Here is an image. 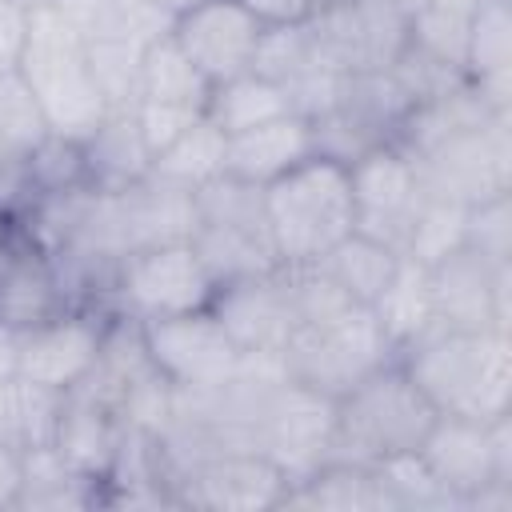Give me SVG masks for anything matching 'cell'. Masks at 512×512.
Instances as JSON below:
<instances>
[{
    "label": "cell",
    "instance_id": "1",
    "mask_svg": "<svg viewBox=\"0 0 512 512\" xmlns=\"http://www.w3.org/2000/svg\"><path fill=\"white\" fill-rule=\"evenodd\" d=\"M440 416L500 420L512 412V340L508 332L432 328L396 356Z\"/></svg>",
    "mask_w": 512,
    "mask_h": 512
},
{
    "label": "cell",
    "instance_id": "2",
    "mask_svg": "<svg viewBox=\"0 0 512 512\" xmlns=\"http://www.w3.org/2000/svg\"><path fill=\"white\" fill-rule=\"evenodd\" d=\"M264 224L280 268L320 264L348 232H356L348 164L316 152L264 184Z\"/></svg>",
    "mask_w": 512,
    "mask_h": 512
},
{
    "label": "cell",
    "instance_id": "3",
    "mask_svg": "<svg viewBox=\"0 0 512 512\" xmlns=\"http://www.w3.org/2000/svg\"><path fill=\"white\" fill-rule=\"evenodd\" d=\"M16 68L32 88L52 136L84 144L108 116V104L96 88L84 44L44 0L28 4V44Z\"/></svg>",
    "mask_w": 512,
    "mask_h": 512
},
{
    "label": "cell",
    "instance_id": "4",
    "mask_svg": "<svg viewBox=\"0 0 512 512\" xmlns=\"http://www.w3.org/2000/svg\"><path fill=\"white\" fill-rule=\"evenodd\" d=\"M436 408L412 384L400 360L376 368L356 388L336 400V444L332 456L380 464L400 452H420L428 428L436 424Z\"/></svg>",
    "mask_w": 512,
    "mask_h": 512
},
{
    "label": "cell",
    "instance_id": "5",
    "mask_svg": "<svg viewBox=\"0 0 512 512\" xmlns=\"http://www.w3.org/2000/svg\"><path fill=\"white\" fill-rule=\"evenodd\" d=\"M392 360H396V352L384 340L372 308H364V304H356L332 320H320V324H296L280 352L288 380L316 388L332 400H340L348 388H356L364 376H372L376 368H384Z\"/></svg>",
    "mask_w": 512,
    "mask_h": 512
},
{
    "label": "cell",
    "instance_id": "6",
    "mask_svg": "<svg viewBox=\"0 0 512 512\" xmlns=\"http://www.w3.org/2000/svg\"><path fill=\"white\" fill-rule=\"evenodd\" d=\"M112 296L124 320L144 324V320L212 308L216 280L204 268L192 240H164V244L136 248L116 264Z\"/></svg>",
    "mask_w": 512,
    "mask_h": 512
},
{
    "label": "cell",
    "instance_id": "7",
    "mask_svg": "<svg viewBox=\"0 0 512 512\" xmlns=\"http://www.w3.org/2000/svg\"><path fill=\"white\" fill-rule=\"evenodd\" d=\"M316 52L344 76H380L412 48V16L396 0H340L320 8L312 20Z\"/></svg>",
    "mask_w": 512,
    "mask_h": 512
},
{
    "label": "cell",
    "instance_id": "8",
    "mask_svg": "<svg viewBox=\"0 0 512 512\" xmlns=\"http://www.w3.org/2000/svg\"><path fill=\"white\" fill-rule=\"evenodd\" d=\"M420 456L440 488L460 508H472V500L488 488H512V412L488 424L468 416H436Z\"/></svg>",
    "mask_w": 512,
    "mask_h": 512
},
{
    "label": "cell",
    "instance_id": "9",
    "mask_svg": "<svg viewBox=\"0 0 512 512\" xmlns=\"http://www.w3.org/2000/svg\"><path fill=\"white\" fill-rule=\"evenodd\" d=\"M144 360L172 392H208L236 376L244 352L212 308L136 324Z\"/></svg>",
    "mask_w": 512,
    "mask_h": 512
},
{
    "label": "cell",
    "instance_id": "10",
    "mask_svg": "<svg viewBox=\"0 0 512 512\" xmlns=\"http://www.w3.org/2000/svg\"><path fill=\"white\" fill-rule=\"evenodd\" d=\"M112 324L116 320H108L100 308L72 304L52 320L16 332V376L56 392L80 388L100 368Z\"/></svg>",
    "mask_w": 512,
    "mask_h": 512
},
{
    "label": "cell",
    "instance_id": "11",
    "mask_svg": "<svg viewBox=\"0 0 512 512\" xmlns=\"http://www.w3.org/2000/svg\"><path fill=\"white\" fill-rule=\"evenodd\" d=\"M420 176L432 192L460 204H480L512 192V136L508 116H484L420 156Z\"/></svg>",
    "mask_w": 512,
    "mask_h": 512
},
{
    "label": "cell",
    "instance_id": "12",
    "mask_svg": "<svg viewBox=\"0 0 512 512\" xmlns=\"http://www.w3.org/2000/svg\"><path fill=\"white\" fill-rule=\"evenodd\" d=\"M348 184L356 204V228L404 252L412 216L424 200L420 160L396 140H380L348 160Z\"/></svg>",
    "mask_w": 512,
    "mask_h": 512
},
{
    "label": "cell",
    "instance_id": "13",
    "mask_svg": "<svg viewBox=\"0 0 512 512\" xmlns=\"http://www.w3.org/2000/svg\"><path fill=\"white\" fill-rule=\"evenodd\" d=\"M176 500L212 512H260L280 508L292 492V480L276 460L256 448H216L172 476Z\"/></svg>",
    "mask_w": 512,
    "mask_h": 512
},
{
    "label": "cell",
    "instance_id": "14",
    "mask_svg": "<svg viewBox=\"0 0 512 512\" xmlns=\"http://www.w3.org/2000/svg\"><path fill=\"white\" fill-rule=\"evenodd\" d=\"M332 444H336V400L296 380H284L264 404L256 452L276 460L284 476L296 484L308 472H316L324 460H332Z\"/></svg>",
    "mask_w": 512,
    "mask_h": 512
},
{
    "label": "cell",
    "instance_id": "15",
    "mask_svg": "<svg viewBox=\"0 0 512 512\" xmlns=\"http://www.w3.org/2000/svg\"><path fill=\"white\" fill-rule=\"evenodd\" d=\"M432 272L436 328L452 332H508V292L512 264H492L468 244L444 256Z\"/></svg>",
    "mask_w": 512,
    "mask_h": 512
},
{
    "label": "cell",
    "instance_id": "16",
    "mask_svg": "<svg viewBox=\"0 0 512 512\" xmlns=\"http://www.w3.org/2000/svg\"><path fill=\"white\" fill-rule=\"evenodd\" d=\"M72 304L76 300L60 276L56 256L28 232V224L0 228V324L24 332Z\"/></svg>",
    "mask_w": 512,
    "mask_h": 512
},
{
    "label": "cell",
    "instance_id": "17",
    "mask_svg": "<svg viewBox=\"0 0 512 512\" xmlns=\"http://www.w3.org/2000/svg\"><path fill=\"white\" fill-rule=\"evenodd\" d=\"M264 24L240 0H196L172 20V40L200 68V76L216 88L252 72V56Z\"/></svg>",
    "mask_w": 512,
    "mask_h": 512
},
{
    "label": "cell",
    "instance_id": "18",
    "mask_svg": "<svg viewBox=\"0 0 512 512\" xmlns=\"http://www.w3.org/2000/svg\"><path fill=\"white\" fill-rule=\"evenodd\" d=\"M212 312L224 324V332L236 340L240 352L280 356L292 328H296L288 272L276 268V272H260V276L220 284L216 296H212Z\"/></svg>",
    "mask_w": 512,
    "mask_h": 512
},
{
    "label": "cell",
    "instance_id": "19",
    "mask_svg": "<svg viewBox=\"0 0 512 512\" xmlns=\"http://www.w3.org/2000/svg\"><path fill=\"white\" fill-rule=\"evenodd\" d=\"M308 156H316V128L308 116L288 112L280 120H268V124H256L248 132L228 136L224 172L264 188Z\"/></svg>",
    "mask_w": 512,
    "mask_h": 512
},
{
    "label": "cell",
    "instance_id": "20",
    "mask_svg": "<svg viewBox=\"0 0 512 512\" xmlns=\"http://www.w3.org/2000/svg\"><path fill=\"white\" fill-rule=\"evenodd\" d=\"M372 316L384 332V340L392 344V352L400 356L404 348H412L416 340H424L436 328V308H432V272L428 264L400 256L388 288L372 300Z\"/></svg>",
    "mask_w": 512,
    "mask_h": 512
},
{
    "label": "cell",
    "instance_id": "21",
    "mask_svg": "<svg viewBox=\"0 0 512 512\" xmlns=\"http://www.w3.org/2000/svg\"><path fill=\"white\" fill-rule=\"evenodd\" d=\"M84 164H88V184L96 192H116L148 176L152 152L136 128L132 108H116L100 120V128L84 140Z\"/></svg>",
    "mask_w": 512,
    "mask_h": 512
},
{
    "label": "cell",
    "instance_id": "22",
    "mask_svg": "<svg viewBox=\"0 0 512 512\" xmlns=\"http://www.w3.org/2000/svg\"><path fill=\"white\" fill-rule=\"evenodd\" d=\"M208 96H212V84L180 52V44L172 36H156L144 48L136 104H160V108H176V112H188V116H204Z\"/></svg>",
    "mask_w": 512,
    "mask_h": 512
},
{
    "label": "cell",
    "instance_id": "23",
    "mask_svg": "<svg viewBox=\"0 0 512 512\" xmlns=\"http://www.w3.org/2000/svg\"><path fill=\"white\" fill-rule=\"evenodd\" d=\"M60 412H64V392L32 384L24 376L0 380V440L4 444L20 448V452L52 448Z\"/></svg>",
    "mask_w": 512,
    "mask_h": 512
},
{
    "label": "cell",
    "instance_id": "24",
    "mask_svg": "<svg viewBox=\"0 0 512 512\" xmlns=\"http://www.w3.org/2000/svg\"><path fill=\"white\" fill-rule=\"evenodd\" d=\"M296 112L292 108V96L284 84L268 80V76H256V72H244L236 80H224L212 88L208 96V120L224 132V136H236V132H248L256 124H268V120H280Z\"/></svg>",
    "mask_w": 512,
    "mask_h": 512
},
{
    "label": "cell",
    "instance_id": "25",
    "mask_svg": "<svg viewBox=\"0 0 512 512\" xmlns=\"http://www.w3.org/2000/svg\"><path fill=\"white\" fill-rule=\"evenodd\" d=\"M224 148H228V136L208 120L200 116L192 128H184L164 152L152 156V168L148 176L152 180H164L172 188H184V192H196L204 184H212L216 176H224Z\"/></svg>",
    "mask_w": 512,
    "mask_h": 512
},
{
    "label": "cell",
    "instance_id": "26",
    "mask_svg": "<svg viewBox=\"0 0 512 512\" xmlns=\"http://www.w3.org/2000/svg\"><path fill=\"white\" fill-rule=\"evenodd\" d=\"M396 264H400V252H396V248H388L384 240H376V236H368V232L356 228V232H348L316 268H324L356 304L372 308V300L388 288Z\"/></svg>",
    "mask_w": 512,
    "mask_h": 512
},
{
    "label": "cell",
    "instance_id": "27",
    "mask_svg": "<svg viewBox=\"0 0 512 512\" xmlns=\"http://www.w3.org/2000/svg\"><path fill=\"white\" fill-rule=\"evenodd\" d=\"M464 220H468V204H460L452 196H440L424 184V200L412 216V228H408V240H404L400 256H412L428 268L440 264L444 256L464 248Z\"/></svg>",
    "mask_w": 512,
    "mask_h": 512
},
{
    "label": "cell",
    "instance_id": "28",
    "mask_svg": "<svg viewBox=\"0 0 512 512\" xmlns=\"http://www.w3.org/2000/svg\"><path fill=\"white\" fill-rule=\"evenodd\" d=\"M144 48H148V44L136 40V36H128V32H112V36H100V40L84 44L88 68H92V76H96V88H100L108 112L136 104Z\"/></svg>",
    "mask_w": 512,
    "mask_h": 512
},
{
    "label": "cell",
    "instance_id": "29",
    "mask_svg": "<svg viewBox=\"0 0 512 512\" xmlns=\"http://www.w3.org/2000/svg\"><path fill=\"white\" fill-rule=\"evenodd\" d=\"M316 68H324L312 28L308 24H288V28H264L256 56H252V72L268 76L284 88H296L304 76H312Z\"/></svg>",
    "mask_w": 512,
    "mask_h": 512
},
{
    "label": "cell",
    "instance_id": "30",
    "mask_svg": "<svg viewBox=\"0 0 512 512\" xmlns=\"http://www.w3.org/2000/svg\"><path fill=\"white\" fill-rule=\"evenodd\" d=\"M44 136H48L44 112L32 88L24 84L20 68L0 72V160L20 164Z\"/></svg>",
    "mask_w": 512,
    "mask_h": 512
},
{
    "label": "cell",
    "instance_id": "31",
    "mask_svg": "<svg viewBox=\"0 0 512 512\" xmlns=\"http://www.w3.org/2000/svg\"><path fill=\"white\" fill-rule=\"evenodd\" d=\"M468 20H472V12H460L452 4H440V0L420 4L412 12V52L432 60V64H440V68L464 72Z\"/></svg>",
    "mask_w": 512,
    "mask_h": 512
},
{
    "label": "cell",
    "instance_id": "32",
    "mask_svg": "<svg viewBox=\"0 0 512 512\" xmlns=\"http://www.w3.org/2000/svg\"><path fill=\"white\" fill-rule=\"evenodd\" d=\"M512 68V16L508 0H488L468 20V48H464V76L480 80L492 72Z\"/></svg>",
    "mask_w": 512,
    "mask_h": 512
},
{
    "label": "cell",
    "instance_id": "33",
    "mask_svg": "<svg viewBox=\"0 0 512 512\" xmlns=\"http://www.w3.org/2000/svg\"><path fill=\"white\" fill-rule=\"evenodd\" d=\"M464 244L492 264H512V192L468 204Z\"/></svg>",
    "mask_w": 512,
    "mask_h": 512
},
{
    "label": "cell",
    "instance_id": "34",
    "mask_svg": "<svg viewBox=\"0 0 512 512\" xmlns=\"http://www.w3.org/2000/svg\"><path fill=\"white\" fill-rule=\"evenodd\" d=\"M28 4L32 0H0V72L20 64L28 44Z\"/></svg>",
    "mask_w": 512,
    "mask_h": 512
},
{
    "label": "cell",
    "instance_id": "35",
    "mask_svg": "<svg viewBox=\"0 0 512 512\" xmlns=\"http://www.w3.org/2000/svg\"><path fill=\"white\" fill-rule=\"evenodd\" d=\"M264 28H288L308 24L316 16V0H240Z\"/></svg>",
    "mask_w": 512,
    "mask_h": 512
},
{
    "label": "cell",
    "instance_id": "36",
    "mask_svg": "<svg viewBox=\"0 0 512 512\" xmlns=\"http://www.w3.org/2000/svg\"><path fill=\"white\" fill-rule=\"evenodd\" d=\"M28 484V452L0 440V508H20Z\"/></svg>",
    "mask_w": 512,
    "mask_h": 512
},
{
    "label": "cell",
    "instance_id": "37",
    "mask_svg": "<svg viewBox=\"0 0 512 512\" xmlns=\"http://www.w3.org/2000/svg\"><path fill=\"white\" fill-rule=\"evenodd\" d=\"M16 376V332L0 324V380Z\"/></svg>",
    "mask_w": 512,
    "mask_h": 512
},
{
    "label": "cell",
    "instance_id": "38",
    "mask_svg": "<svg viewBox=\"0 0 512 512\" xmlns=\"http://www.w3.org/2000/svg\"><path fill=\"white\" fill-rule=\"evenodd\" d=\"M140 4H148V8H160V12H168V16L176 20V16H180L188 4H196V0H140Z\"/></svg>",
    "mask_w": 512,
    "mask_h": 512
},
{
    "label": "cell",
    "instance_id": "39",
    "mask_svg": "<svg viewBox=\"0 0 512 512\" xmlns=\"http://www.w3.org/2000/svg\"><path fill=\"white\" fill-rule=\"evenodd\" d=\"M440 4H452V8H460V12H476V8L488 4V0H440Z\"/></svg>",
    "mask_w": 512,
    "mask_h": 512
},
{
    "label": "cell",
    "instance_id": "40",
    "mask_svg": "<svg viewBox=\"0 0 512 512\" xmlns=\"http://www.w3.org/2000/svg\"><path fill=\"white\" fill-rule=\"evenodd\" d=\"M396 4H400V8H404V12H408V16H412V12H416V8H420V4H428V0H396Z\"/></svg>",
    "mask_w": 512,
    "mask_h": 512
},
{
    "label": "cell",
    "instance_id": "41",
    "mask_svg": "<svg viewBox=\"0 0 512 512\" xmlns=\"http://www.w3.org/2000/svg\"><path fill=\"white\" fill-rule=\"evenodd\" d=\"M328 4H340V0H316V12H320V8H328Z\"/></svg>",
    "mask_w": 512,
    "mask_h": 512
}]
</instances>
